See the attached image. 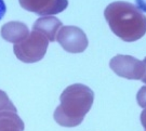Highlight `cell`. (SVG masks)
I'll return each instance as SVG.
<instances>
[{"label": "cell", "mask_w": 146, "mask_h": 131, "mask_svg": "<svg viewBox=\"0 0 146 131\" xmlns=\"http://www.w3.org/2000/svg\"><path fill=\"white\" fill-rule=\"evenodd\" d=\"M104 16L111 32L125 42H133L146 34V16L132 3L115 1L106 7Z\"/></svg>", "instance_id": "obj_1"}, {"label": "cell", "mask_w": 146, "mask_h": 131, "mask_svg": "<svg viewBox=\"0 0 146 131\" xmlns=\"http://www.w3.org/2000/svg\"><path fill=\"white\" fill-rule=\"evenodd\" d=\"M61 104L54 112V119L60 126L73 128L84 121L91 110L94 101V92L88 86L74 84L68 86L60 96Z\"/></svg>", "instance_id": "obj_2"}, {"label": "cell", "mask_w": 146, "mask_h": 131, "mask_svg": "<svg viewBox=\"0 0 146 131\" xmlns=\"http://www.w3.org/2000/svg\"><path fill=\"white\" fill-rule=\"evenodd\" d=\"M49 40L39 32L33 31L23 41L15 43L13 51L15 57L24 63H36L44 58Z\"/></svg>", "instance_id": "obj_3"}, {"label": "cell", "mask_w": 146, "mask_h": 131, "mask_svg": "<svg viewBox=\"0 0 146 131\" xmlns=\"http://www.w3.org/2000/svg\"><path fill=\"white\" fill-rule=\"evenodd\" d=\"M110 67L119 77L131 80H141L145 74L144 62L131 55H116L110 60Z\"/></svg>", "instance_id": "obj_4"}, {"label": "cell", "mask_w": 146, "mask_h": 131, "mask_svg": "<svg viewBox=\"0 0 146 131\" xmlns=\"http://www.w3.org/2000/svg\"><path fill=\"white\" fill-rule=\"evenodd\" d=\"M56 40L69 53L84 52L89 45L86 33L77 26H62L56 35Z\"/></svg>", "instance_id": "obj_5"}, {"label": "cell", "mask_w": 146, "mask_h": 131, "mask_svg": "<svg viewBox=\"0 0 146 131\" xmlns=\"http://www.w3.org/2000/svg\"><path fill=\"white\" fill-rule=\"evenodd\" d=\"M23 9L41 16L58 14L67 8L68 0H19Z\"/></svg>", "instance_id": "obj_6"}, {"label": "cell", "mask_w": 146, "mask_h": 131, "mask_svg": "<svg viewBox=\"0 0 146 131\" xmlns=\"http://www.w3.org/2000/svg\"><path fill=\"white\" fill-rule=\"evenodd\" d=\"M63 26L62 22L54 16H42L38 19L34 25H33V31L39 32L43 36L47 37L49 41H55L56 40V35H58L60 28Z\"/></svg>", "instance_id": "obj_7"}, {"label": "cell", "mask_w": 146, "mask_h": 131, "mask_svg": "<svg viewBox=\"0 0 146 131\" xmlns=\"http://www.w3.org/2000/svg\"><path fill=\"white\" fill-rule=\"evenodd\" d=\"M0 33L5 41L15 45L23 41L29 35V29L26 24L22 22H9L1 27Z\"/></svg>", "instance_id": "obj_8"}, {"label": "cell", "mask_w": 146, "mask_h": 131, "mask_svg": "<svg viewBox=\"0 0 146 131\" xmlns=\"http://www.w3.org/2000/svg\"><path fill=\"white\" fill-rule=\"evenodd\" d=\"M25 125L13 112H0V131H24Z\"/></svg>", "instance_id": "obj_9"}, {"label": "cell", "mask_w": 146, "mask_h": 131, "mask_svg": "<svg viewBox=\"0 0 146 131\" xmlns=\"http://www.w3.org/2000/svg\"><path fill=\"white\" fill-rule=\"evenodd\" d=\"M13 112V113H17V110L12 103V101L9 99L8 94L5 91L0 90V112Z\"/></svg>", "instance_id": "obj_10"}, {"label": "cell", "mask_w": 146, "mask_h": 131, "mask_svg": "<svg viewBox=\"0 0 146 131\" xmlns=\"http://www.w3.org/2000/svg\"><path fill=\"white\" fill-rule=\"evenodd\" d=\"M136 101L137 104L143 108H146V86H143L141 89L139 90L136 94Z\"/></svg>", "instance_id": "obj_11"}, {"label": "cell", "mask_w": 146, "mask_h": 131, "mask_svg": "<svg viewBox=\"0 0 146 131\" xmlns=\"http://www.w3.org/2000/svg\"><path fill=\"white\" fill-rule=\"evenodd\" d=\"M137 9L142 12H146V0H135Z\"/></svg>", "instance_id": "obj_12"}, {"label": "cell", "mask_w": 146, "mask_h": 131, "mask_svg": "<svg viewBox=\"0 0 146 131\" xmlns=\"http://www.w3.org/2000/svg\"><path fill=\"white\" fill-rule=\"evenodd\" d=\"M5 11H7V7L3 0H0V21L2 20V17L5 16Z\"/></svg>", "instance_id": "obj_13"}, {"label": "cell", "mask_w": 146, "mask_h": 131, "mask_svg": "<svg viewBox=\"0 0 146 131\" xmlns=\"http://www.w3.org/2000/svg\"><path fill=\"white\" fill-rule=\"evenodd\" d=\"M141 124L146 130V108L141 113Z\"/></svg>", "instance_id": "obj_14"}, {"label": "cell", "mask_w": 146, "mask_h": 131, "mask_svg": "<svg viewBox=\"0 0 146 131\" xmlns=\"http://www.w3.org/2000/svg\"><path fill=\"white\" fill-rule=\"evenodd\" d=\"M143 62H144V64H145V74H144V76H143V77H142V81H143V82H144V84H146V58L144 59V61H143Z\"/></svg>", "instance_id": "obj_15"}]
</instances>
